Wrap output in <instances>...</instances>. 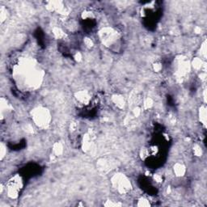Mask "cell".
<instances>
[{"label":"cell","mask_w":207,"mask_h":207,"mask_svg":"<svg viewBox=\"0 0 207 207\" xmlns=\"http://www.w3.org/2000/svg\"><path fill=\"white\" fill-rule=\"evenodd\" d=\"M100 35L104 44L109 47H114L115 45L118 44L120 40L118 33L113 30L112 28H103L100 32Z\"/></svg>","instance_id":"6da1fadb"},{"label":"cell","mask_w":207,"mask_h":207,"mask_svg":"<svg viewBox=\"0 0 207 207\" xmlns=\"http://www.w3.org/2000/svg\"><path fill=\"white\" fill-rule=\"evenodd\" d=\"M34 122L40 127H45L49 124L50 120V116L47 109L43 108H38L35 109L33 113Z\"/></svg>","instance_id":"7a4b0ae2"},{"label":"cell","mask_w":207,"mask_h":207,"mask_svg":"<svg viewBox=\"0 0 207 207\" xmlns=\"http://www.w3.org/2000/svg\"><path fill=\"white\" fill-rule=\"evenodd\" d=\"M23 186L22 180L18 175L12 177L7 183V194L11 198H16L19 195L20 189Z\"/></svg>","instance_id":"3957f363"},{"label":"cell","mask_w":207,"mask_h":207,"mask_svg":"<svg viewBox=\"0 0 207 207\" xmlns=\"http://www.w3.org/2000/svg\"><path fill=\"white\" fill-rule=\"evenodd\" d=\"M112 181H113V185H115L116 189H118V190L121 193L128 192L131 188V185H130L129 180L122 175L115 176Z\"/></svg>","instance_id":"277c9868"},{"label":"cell","mask_w":207,"mask_h":207,"mask_svg":"<svg viewBox=\"0 0 207 207\" xmlns=\"http://www.w3.org/2000/svg\"><path fill=\"white\" fill-rule=\"evenodd\" d=\"M75 98L78 103L82 104H87L92 100L90 94L86 91H80L76 93Z\"/></svg>","instance_id":"5b68a950"},{"label":"cell","mask_w":207,"mask_h":207,"mask_svg":"<svg viewBox=\"0 0 207 207\" xmlns=\"http://www.w3.org/2000/svg\"><path fill=\"white\" fill-rule=\"evenodd\" d=\"M185 167L182 165V164H180V163H176V165L174 166V172L176 174V176H183L184 173H185Z\"/></svg>","instance_id":"8992f818"},{"label":"cell","mask_w":207,"mask_h":207,"mask_svg":"<svg viewBox=\"0 0 207 207\" xmlns=\"http://www.w3.org/2000/svg\"><path fill=\"white\" fill-rule=\"evenodd\" d=\"M201 113H200V118H201V121L202 123L206 124V108L205 107H202L201 108Z\"/></svg>","instance_id":"52a82bcc"},{"label":"cell","mask_w":207,"mask_h":207,"mask_svg":"<svg viewBox=\"0 0 207 207\" xmlns=\"http://www.w3.org/2000/svg\"><path fill=\"white\" fill-rule=\"evenodd\" d=\"M84 44H85V45L88 48L92 47L93 45H94L92 40L91 39V38H88V37H86V38L84 39Z\"/></svg>","instance_id":"ba28073f"},{"label":"cell","mask_w":207,"mask_h":207,"mask_svg":"<svg viewBox=\"0 0 207 207\" xmlns=\"http://www.w3.org/2000/svg\"><path fill=\"white\" fill-rule=\"evenodd\" d=\"M114 102L116 103V104H118V106L119 107H122L124 105V100L122 98L117 97V98H115Z\"/></svg>","instance_id":"9c48e42d"},{"label":"cell","mask_w":207,"mask_h":207,"mask_svg":"<svg viewBox=\"0 0 207 207\" xmlns=\"http://www.w3.org/2000/svg\"><path fill=\"white\" fill-rule=\"evenodd\" d=\"M62 151V146L60 144H57L56 146H54V152L57 155H60Z\"/></svg>","instance_id":"30bf717a"},{"label":"cell","mask_w":207,"mask_h":207,"mask_svg":"<svg viewBox=\"0 0 207 207\" xmlns=\"http://www.w3.org/2000/svg\"><path fill=\"white\" fill-rule=\"evenodd\" d=\"M154 69H155V70L156 71V72H158V71H160V70L162 69V66H161V64L156 63V64H155Z\"/></svg>","instance_id":"8fae6325"}]
</instances>
